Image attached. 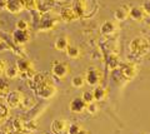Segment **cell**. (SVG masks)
Instances as JSON below:
<instances>
[{"mask_svg": "<svg viewBox=\"0 0 150 134\" xmlns=\"http://www.w3.org/2000/svg\"><path fill=\"white\" fill-rule=\"evenodd\" d=\"M93 95H94V100L95 101H104L108 96V90H106V88L98 85V86L94 88Z\"/></svg>", "mask_w": 150, "mask_h": 134, "instance_id": "cell-18", "label": "cell"}, {"mask_svg": "<svg viewBox=\"0 0 150 134\" xmlns=\"http://www.w3.org/2000/svg\"><path fill=\"white\" fill-rule=\"evenodd\" d=\"M0 96H1V95H0Z\"/></svg>", "mask_w": 150, "mask_h": 134, "instance_id": "cell-43", "label": "cell"}, {"mask_svg": "<svg viewBox=\"0 0 150 134\" xmlns=\"http://www.w3.org/2000/svg\"><path fill=\"white\" fill-rule=\"evenodd\" d=\"M15 67L18 68V70H19V77H21L23 79H25V80L31 79V78L36 74L33 63L26 58H19L16 60Z\"/></svg>", "mask_w": 150, "mask_h": 134, "instance_id": "cell-2", "label": "cell"}, {"mask_svg": "<svg viewBox=\"0 0 150 134\" xmlns=\"http://www.w3.org/2000/svg\"><path fill=\"white\" fill-rule=\"evenodd\" d=\"M129 49L134 57L137 58L143 57V55H145L149 52V43L146 39L142 38V36H137V38H134L130 41Z\"/></svg>", "mask_w": 150, "mask_h": 134, "instance_id": "cell-3", "label": "cell"}, {"mask_svg": "<svg viewBox=\"0 0 150 134\" xmlns=\"http://www.w3.org/2000/svg\"><path fill=\"white\" fill-rule=\"evenodd\" d=\"M24 4H25V9H26V10L35 11L36 9H38L39 0H24Z\"/></svg>", "mask_w": 150, "mask_h": 134, "instance_id": "cell-25", "label": "cell"}, {"mask_svg": "<svg viewBox=\"0 0 150 134\" xmlns=\"http://www.w3.org/2000/svg\"><path fill=\"white\" fill-rule=\"evenodd\" d=\"M1 121H3V118H0V123H1Z\"/></svg>", "mask_w": 150, "mask_h": 134, "instance_id": "cell-41", "label": "cell"}, {"mask_svg": "<svg viewBox=\"0 0 150 134\" xmlns=\"http://www.w3.org/2000/svg\"><path fill=\"white\" fill-rule=\"evenodd\" d=\"M9 109H10V108L8 107V104L5 103V101L0 100V118L5 119L9 115Z\"/></svg>", "mask_w": 150, "mask_h": 134, "instance_id": "cell-28", "label": "cell"}, {"mask_svg": "<svg viewBox=\"0 0 150 134\" xmlns=\"http://www.w3.org/2000/svg\"><path fill=\"white\" fill-rule=\"evenodd\" d=\"M56 24H58V19L49 16L48 14H43L39 19L38 28H39L40 31H48V30L54 29V28L56 26Z\"/></svg>", "mask_w": 150, "mask_h": 134, "instance_id": "cell-8", "label": "cell"}, {"mask_svg": "<svg viewBox=\"0 0 150 134\" xmlns=\"http://www.w3.org/2000/svg\"><path fill=\"white\" fill-rule=\"evenodd\" d=\"M6 10V0H0V11Z\"/></svg>", "mask_w": 150, "mask_h": 134, "instance_id": "cell-35", "label": "cell"}, {"mask_svg": "<svg viewBox=\"0 0 150 134\" xmlns=\"http://www.w3.org/2000/svg\"><path fill=\"white\" fill-rule=\"evenodd\" d=\"M54 1H64V0H54Z\"/></svg>", "mask_w": 150, "mask_h": 134, "instance_id": "cell-40", "label": "cell"}, {"mask_svg": "<svg viewBox=\"0 0 150 134\" xmlns=\"http://www.w3.org/2000/svg\"><path fill=\"white\" fill-rule=\"evenodd\" d=\"M68 129V123L64 119H55L51 124V132L54 134H63Z\"/></svg>", "mask_w": 150, "mask_h": 134, "instance_id": "cell-17", "label": "cell"}, {"mask_svg": "<svg viewBox=\"0 0 150 134\" xmlns=\"http://www.w3.org/2000/svg\"><path fill=\"white\" fill-rule=\"evenodd\" d=\"M79 16L75 9L71 6H65L60 10V20H63L65 23H73L75 20H78Z\"/></svg>", "mask_w": 150, "mask_h": 134, "instance_id": "cell-11", "label": "cell"}, {"mask_svg": "<svg viewBox=\"0 0 150 134\" xmlns=\"http://www.w3.org/2000/svg\"><path fill=\"white\" fill-rule=\"evenodd\" d=\"M76 134H89V133H88V132L85 130V129H83V128H81L80 130H79V132H78Z\"/></svg>", "mask_w": 150, "mask_h": 134, "instance_id": "cell-37", "label": "cell"}, {"mask_svg": "<svg viewBox=\"0 0 150 134\" xmlns=\"http://www.w3.org/2000/svg\"><path fill=\"white\" fill-rule=\"evenodd\" d=\"M65 53H67L68 58H70V59H78L79 57H80V50H79V48L71 47V45H69V47L67 48Z\"/></svg>", "mask_w": 150, "mask_h": 134, "instance_id": "cell-23", "label": "cell"}, {"mask_svg": "<svg viewBox=\"0 0 150 134\" xmlns=\"http://www.w3.org/2000/svg\"><path fill=\"white\" fill-rule=\"evenodd\" d=\"M0 134H6V132L3 130V129H0Z\"/></svg>", "mask_w": 150, "mask_h": 134, "instance_id": "cell-38", "label": "cell"}, {"mask_svg": "<svg viewBox=\"0 0 150 134\" xmlns=\"http://www.w3.org/2000/svg\"><path fill=\"white\" fill-rule=\"evenodd\" d=\"M10 91V82L8 78H3L0 75V95L5 96Z\"/></svg>", "mask_w": 150, "mask_h": 134, "instance_id": "cell-19", "label": "cell"}, {"mask_svg": "<svg viewBox=\"0 0 150 134\" xmlns=\"http://www.w3.org/2000/svg\"><path fill=\"white\" fill-rule=\"evenodd\" d=\"M101 77H103V74L99 69L95 68V67H90L85 72V75H84V78H85V84L90 85V86L100 85L101 79H103Z\"/></svg>", "mask_w": 150, "mask_h": 134, "instance_id": "cell-5", "label": "cell"}, {"mask_svg": "<svg viewBox=\"0 0 150 134\" xmlns=\"http://www.w3.org/2000/svg\"><path fill=\"white\" fill-rule=\"evenodd\" d=\"M84 84H85V78H84L83 75H75L71 79L73 88H76V89H79V88H83Z\"/></svg>", "mask_w": 150, "mask_h": 134, "instance_id": "cell-24", "label": "cell"}, {"mask_svg": "<svg viewBox=\"0 0 150 134\" xmlns=\"http://www.w3.org/2000/svg\"><path fill=\"white\" fill-rule=\"evenodd\" d=\"M108 68H109L110 70H116V69L120 68V62H119L118 57L110 55V57L108 58Z\"/></svg>", "mask_w": 150, "mask_h": 134, "instance_id": "cell-22", "label": "cell"}, {"mask_svg": "<svg viewBox=\"0 0 150 134\" xmlns=\"http://www.w3.org/2000/svg\"><path fill=\"white\" fill-rule=\"evenodd\" d=\"M143 9L146 15H150V0H145V1L143 3Z\"/></svg>", "mask_w": 150, "mask_h": 134, "instance_id": "cell-33", "label": "cell"}, {"mask_svg": "<svg viewBox=\"0 0 150 134\" xmlns=\"http://www.w3.org/2000/svg\"><path fill=\"white\" fill-rule=\"evenodd\" d=\"M145 11L143 6H134V8H130V13H129V18L134 21H143L144 18H145Z\"/></svg>", "mask_w": 150, "mask_h": 134, "instance_id": "cell-15", "label": "cell"}, {"mask_svg": "<svg viewBox=\"0 0 150 134\" xmlns=\"http://www.w3.org/2000/svg\"><path fill=\"white\" fill-rule=\"evenodd\" d=\"M4 74H5V77L8 78L9 80H10V79H16V78H19V70H18L16 67H6Z\"/></svg>", "mask_w": 150, "mask_h": 134, "instance_id": "cell-21", "label": "cell"}, {"mask_svg": "<svg viewBox=\"0 0 150 134\" xmlns=\"http://www.w3.org/2000/svg\"><path fill=\"white\" fill-rule=\"evenodd\" d=\"M3 43V39H1V36H0V44H1Z\"/></svg>", "mask_w": 150, "mask_h": 134, "instance_id": "cell-39", "label": "cell"}, {"mask_svg": "<svg viewBox=\"0 0 150 134\" xmlns=\"http://www.w3.org/2000/svg\"><path fill=\"white\" fill-rule=\"evenodd\" d=\"M13 129L15 132H20V130H24V121L20 118H15L13 121Z\"/></svg>", "mask_w": 150, "mask_h": 134, "instance_id": "cell-27", "label": "cell"}, {"mask_svg": "<svg viewBox=\"0 0 150 134\" xmlns=\"http://www.w3.org/2000/svg\"><path fill=\"white\" fill-rule=\"evenodd\" d=\"M74 9L79 18L90 19L95 16V14L99 10V4L96 0H75Z\"/></svg>", "mask_w": 150, "mask_h": 134, "instance_id": "cell-1", "label": "cell"}, {"mask_svg": "<svg viewBox=\"0 0 150 134\" xmlns=\"http://www.w3.org/2000/svg\"><path fill=\"white\" fill-rule=\"evenodd\" d=\"M5 69H6V62L0 58V75L5 72Z\"/></svg>", "mask_w": 150, "mask_h": 134, "instance_id": "cell-34", "label": "cell"}, {"mask_svg": "<svg viewBox=\"0 0 150 134\" xmlns=\"http://www.w3.org/2000/svg\"><path fill=\"white\" fill-rule=\"evenodd\" d=\"M54 47H55L56 50H60V52H65V50H67V48L69 47V40L65 38V36H60V38H58V39L55 40Z\"/></svg>", "mask_w": 150, "mask_h": 134, "instance_id": "cell-20", "label": "cell"}, {"mask_svg": "<svg viewBox=\"0 0 150 134\" xmlns=\"http://www.w3.org/2000/svg\"><path fill=\"white\" fill-rule=\"evenodd\" d=\"M85 108H86V104H85V101L81 99V96H79V98H74L69 104L70 112L76 113V114L83 113L84 110H85Z\"/></svg>", "mask_w": 150, "mask_h": 134, "instance_id": "cell-13", "label": "cell"}, {"mask_svg": "<svg viewBox=\"0 0 150 134\" xmlns=\"http://www.w3.org/2000/svg\"><path fill=\"white\" fill-rule=\"evenodd\" d=\"M119 70H120V73H121V75L124 77L125 80H131V79H134V78L137 77V74H138L137 67H135L134 64H130V63H126V64H123V65H120Z\"/></svg>", "mask_w": 150, "mask_h": 134, "instance_id": "cell-10", "label": "cell"}, {"mask_svg": "<svg viewBox=\"0 0 150 134\" xmlns=\"http://www.w3.org/2000/svg\"><path fill=\"white\" fill-rule=\"evenodd\" d=\"M23 99H24V94L19 90H10L5 95V103L10 109H16L20 107Z\"/></svg>", "mask_w": 150, "mask_h": 134, "instance_id": "cell-6", "label": "cell"}, {"mask_svg": "<svg viewBox=\"0 0 150 134\" xmlns=\"http://www.w3.org/2000/svg\"><path fill=\"white\" fill-rule=\"evenodd\" d=\"M145 134H149V133H145Z\"/></svg>", "mask_w": 150, "mask_h": 134, "instance_id": "cell-42", "label": "cell"}, {"mask_svg": "<svg viewBox=\"0 0 150 134\" xmlns=\"http://www.w3.org/2000/svg\"><path fill=\"white\" fill-rule=\"evenodd\" d=\"M86 112L90 114V115H94V114H96L98 113V110H99V108H98V104H96V101H93V103L90 104H86V108H85Z\"/></svg>", "mask_w": 150, "mask_h": 134, "instance_id": "cell-31", "label": "cell"}, {"mask_svg": "<svg viewBox=\"0 0 150 134\" xmlns=\"http://www.w3.org/2000/svg\"><path fill=\"white\" fill-rule=\"evenodd\" d=\"M34 93L38 98L51 99L56 94V86L54 85V83L51 80H48V82H44V83H41V84L38 85L35 88Z\"/></svg>", "mask_w": 150, "mask_h": 134, "instance_id": "cell-4", "label": "cell"}, {"mask_svg": "<svg viewBox=\"0 0 150 134\" xmlns=\"http://www.w3.org/2000/svg\"><path fill=\"white\" fill-rule=\"evenodd\" d=\"M116 28L118 26H116V24L114 21L106 20V21L103 23L101 26H100V33L104 36H111L116 31Z\"/></svg>", "mask_w": 150, "mask_h": 134, "instance_id": "cell-14", "label": "cell"}, {"mask_svg": "<svg viewBox=\"0 0 150 134\" xmlns=\"http://www.w3.org/2000/svg\"><path fill=\"white\" fill-rule=\"evenodd\" d=\"M15 29H20V30H29V21L25 19H20L16 21L15 24Z\"/></svg>", "mask_w": 150, "mask_h": 134, "instance_id": "cell-30", "label": "cell"}, {"mask_svg": "<svg viewBox=\"0 0 150 134\" xmlns=\"http://www.w3.org/2000/svg\"><path fill=\"white\" fill-rule=\"evenodd\" d=\"M81 129V127L80 125H78V124H70V125L68 127V133L69 134H76L79 130Z\"/></svg>", "mask_w": 150, "mask_h": 134, "instance_id": "cell-32", "label": "cell"}, {"mask_svg": "<svg viewBox=\"0 0 150 134\" xmlns=\"http://www.w3.org/2000/svg\"><path fill=\"white\" fill-rule=\"evenodd\" d=\"M129 13H130V8L124 4V5H120L114 11V18L118 21H125L129 18Z\"/></svg>", "mask_w": 150, "mask_h": 134, "instance_id": "cell-16", "label": "cell"}, {"mask_svg": "<svg viewBox=\"0 0 150 134\" xmlns=\"http://www.w3.org/2000/svg\"><path fill=\"white\" fill-rule=\"evenodd\" d=\"M38 128V122L35 119H30L28 122H24V130H28V132H33L35 130Z\"/></svg>", "mask_w": 150, "mask_h": 134, "instance_id": "cell-26", "label": "cell"}, {"mask_svg": "<svg viewBox=\"0 0 150 134\" xmlns=\"http://www.w3.org/2000/svg\"><path fill=\"white\" fill-rule=\"evenodd\" d=\"M11 36H13L14 43H15L16 45H20V47H23V45H25L26 43L30 41V31L29 30L15 29L13 31Z\"/></svg>", "mask_w": 150, "mask_h": 134, "instance_id": "cell-9", "label": "cell"}, {"mask_svg": "<svg viewBox=\"0 0 150 134\" xmlns=\"http://www.w3.org/2000/svg\"><path fill=\"white\" fill-rule=\"evenodd\" d=\"M81 99L85 101V104H90V103H93V101H95V100H94L93 91H90V90H85V91H84L83 95H81Z\"/></svg>", "mask_w": 150, "mask_h": 134, "instance_id": "cell-29", "label": "cell"}, {"mask_svg": "<svg viewBox=\"0 0 150 134\" xmlns=\"http://www.w3.org/2000/svg\"><path fill=\"white\" fill-rule=\"evenodd\" d=\"M25 9L24 0H6V10L10 14H19Z\"/></svg>", "mask_w": 150, "mask_h": 134, "instance_id": "cell-12", "label": "cell"}, {"mask_svg": "<svg viewBox=\"0 0 150 134\" xmlns=\"http://www.w3.org/2000/svg\"><path fill=\"white\" fill-rule=\"evenodd\" d=\"M15 134H31V133L28 130H20V132H15Z\"/></svg>", "mask_w": 150, "mask_h": 134, "instance_id": "cell-36", "label": "cell"}, {"mask_svg": "<svg viewBox=\"0 0 150 134\" xmlns=\"http://www.w3.org/2000/svg\"><path fill=\"white\" fill-rule=\"evenodd\" d=\"M70 73V69L69 65L65 64L63 62H54L53 63V67H51V74L53 77L58 78V79H64L67 78Z\"/></svg>", "mask_w": 150, "mask_h": 134, "instance_id": "cell-7", "label": "cell"}]
</instances>
